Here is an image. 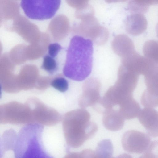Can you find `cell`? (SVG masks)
I'll list each match as a JSON object with an SVG mask.
<instances>
[{"instance_id": "1", "label": "cell", "mask_w": 158, "mask_h": 158, "mask_svg": "<svg viewBox=\"0 0 158 158\" xmlns=\"http://www.w3.org/2000/svg\"><path fill=\"white\" fill-rule=\"evenodd\" d=\"M93 52L91 40L77 35L74 36L67 51L63 69L65 76L78 81L86 78L92 71Z\"/></svg>"}, {"instance_id": "2", "label": "cell", "mask_w": 158, "mask_h": 158, "mask_svg": "<svg viewBox=\"0 0 158 158\" xmlns=\"http://www.w3.org/2000/svg\"><path fill=\"white\" fill-rule=\"evenodd\" d=\"M44 128L37 124L22 128L15 137L11 151L15 158H54L49 153L43 139Z\"/></svg>"}, {"instance_id": "3", "label": "cell", "mask_w": 158, "mask_h": 158, "mask_svg": "<svg viewBox=\"0 0 158 158\" xmlns=\"http://www.w3.org/2000/svg\"><path fill=\"white\" fill-rule=\"evenodd\" d=\"M83 110L73 111L65 116L63 127L67 145L78 148L92 138L98 130L97 125L89 122V115Z\"/></svg>"}, {"instance_id": "4", "label": "cell", "mask_w": 158, "mask_h": 158, "mask_svg": "<svg viewBox=\"0 0 158 158\" xmlns=\"http://www.w3.org/2000/svg\"><path fill=\"white\" fill-rule=\"evenodd\" d=\"M77 18L81 21L75 27V32L80 35L93 41L97 44H102L106 41L108 32L99 24L94 16V12L81 15Z\"/></svg>"}, {"instance_id": "5", "label": "cell", "mask_w": 158, "mask_h": 158, "mask_svg": "<svg viewBox=\"0 0 158 158\" xmlns=\"http://www.w3.org/2000/svg\"><path fill=\"white\" fill-rule=\"evenodd\" d=\"M60 0H22L21 6L30 18L42 20L52 18L59 8Z\"/></svg>"}, {"instance_id": "6", "label": "cell", "mask_w": 158, "mask_h": 158, "mask_svg": "<svg viewBox=\"0 0 158 158\" xmlns=\"http://www.w3.org/2000/svg\"><path fill=\"white\" fill-rule=\"evenodd\" d=\"M121 143L125 151L131 153L140 154L147 149L151 143V139L148 134L131 130L124 133Z\"/></svg>"}, {"instance_id": "7", "label": "cell", "mask_w": 158, "mask_h": 158, "mask_svg": "<svg viewBox=\"0 0 158 158\" xmlns=\"http://www.w3.org/2000/svg\"><path fill=\"white\" fill-rule=\"evenodd\" d=\"M146 87L140 99L141 104L145 107L158 106V66L144 76Z\"/></svg>"}, {"instance_id": "8", "label": "cell", "mask_w": 158, "mask_h": 158, "mask_svg": "<svg viewBox=\"0 0 158 158\" xmlns=\"http://www.w3.org/2000/svg\"><path fill=\"white\" fill-rule=\"evenodd\" d=\"M137 118L148 135L153 138L158 136V111L150 107L141 110Z\"/></svg>"}, {"instance_id": "9", "label": "cell", "mask_w": 158, "mask_h": 158, "mask_svg": "<svg viewBox=\"0 0 158 158\" xmlns=\"http://www.w3.org/2000/svg\"><path fill=\"white\" fill-rule=\"evenodd\" d=\"M125 25L126 31L128 34L136 36L141 34L146 30L148 22L143 14L132 13L127 16Z\"/></svg>"}, {"instance_id": "10", "label": "cell", "mask_w": 158, "mask_h": 158, "mask_svg": "<svg viewBox=\"0 0 158 158\" xmlns=\"http://www.w3.org/2000/svg\"><path fill=\"white\" fill-rule=\"evenodd\" d=\"M113 50L121 58L135 51L133 42L127 35L121 34L117 35L112 42Z\"/></svg>"}, {"instance_id": "11", "label": "cell", "mask_w": 158, "mask_h": 158, "mask_svg": "<svg viewBox=\"0 0 158 158\" xmlns=\"http://www.w3.org/2000/svg\"><path fill=\"white\" fill-rule=\"evenodd\" d=\"M113 145L111 140L108 139L99 142L95 152V158H114Z\"/></svg>"}, {"instance_id": "12", "label": "cell", "mask_w": 158, "mask_h": 158, "mask_svg": "<svg viewBox=\"0 0 158 158\" xmlns=\"http://www.w3.org/2000/svg\"><path fill=\"white\" fill-rule=\"evenodd\" d=\"M158 4V0H132L127 5V10L132 13L143 14L148 10L149 6Z\"/></svg>"}, {"instance_id": "13", "label": "cell", "mask_w": 158, "mask_h": 158, "mask_svg": "<svg viewBox=\"0 0 158 158\" xmlns=\"http://www.w3.org/2000/svg\"><path fill=\"white\" fill-rule=\"evenodd\" d=\"M143 50L145 56L158 64V41L150 40L146 41Z\"/></svg>"}, {"instance_id": "14", "label": "cell", "mask_w": 158, "mask_h": 158, "mask_svg": "<svg viewBox=\"0 0 158 158\" xmlns=\"http://www.w3.org/2000/svg\"><path fill=\"white\" fill-rule=\"evenodd\" d=\"M58 65V62L56 58L52 57L47 54L43 57L41 67L48 73L52 74L57 70Z\"/></svg>"}, {"instance_id": "15", "label": "cell", "mask_w": 158, "mask_h": 158, "mask_svg": "<svg viewBox=\"0 0 158 158\" xmlns=\"http://www.w3.org/2000/svg\"><path fill=\"white\" fill-rule=\"evenodd\" d=\"M139 158H158V140L151 142L144 153Z\"/></svg>"}, {"instance_id": "16", "label": "cell", "mask_w": 158, "mask_h": 158, "mask_svg": "<svg viewBox=\"0 0 158 158\" xmlns=\"http://www.w3.org/2000/svg\"><path fill=\"white\" fill-rule=\"evenodd\" d=\"M51 85L56 89L62 92L66 91L69 87L68 81L63 77L55 78L51 82Z\"/></svg>"}, {"instance_id": "17", "label": "cell", "mask_w": 158, "mask_h": 158, "mask_svg": "<svg viewBox=\"0 0 158 158\" xmlns=\"http://www.w3.org/2000/svg\"><path fill=\"white\" fill-rule=\"evenodd\" d=\"M63 49L62 47L57 43H51L48 46L47 54L52 57L56 58Z\"/></svg>"}, {"instance_id": "18", "label": "cell", "mask_w": 158, "mask_h": 158, "mask_svg": "<svg viewBox=\"0 0 158 158\" xmlns=\"http://www.w3.org/2000/svg\"><path fill=\"white\" fill-rule=\"evenodd\" d=\"M114 158H132L131 156L121 154L120 155L116 157H114Z\"/></svg>"}, {"instance_id": "19", "label": "cell", "mask_w": 158, "mask_h": 158, "mask_svg": "<svg viewBox=\"0 0 158 158\" xmlns=\"http://www.w3.org/2000/svg\"><path fill=\"white\" fill-rule=\"evenodd\" d=\"M156 30L157 36L158 38V22L156 25Z\"/></svg>"}]
</instances>
